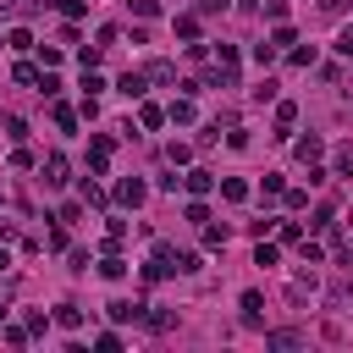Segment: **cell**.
I'll return each instance as SVG.
<instances>
[{"instance_id":"cell-30","label":"cell","mask_w":353,"mask_h":353,"mask_svg":"<svg viewBox=\"0 0 353 353\" xmlns=\"http://www.w3.org/2000/svg\"><path fill=\"white\" fill-rule=\"evenodd\" d=\"M226 237H232L226 226H210V221H204V248H226Z\"/></svg>"},{"instance_id":"cell-46","label":"cell","mask_w":353,"mask_h":353,"mask_svg":"<svg viewBox=\"0 0 353 353\" xmlns=\"http://www.w3.org/2000/svg\"><path fill=\"white\" fill-rule=\"evenodd\" d=\"M336 55H347V61H353V28H342V33H336Z\"/></svg>"},{"instance_id":"cell-34","label":"cell","mask_w":353,"mask_h":353,"mask_svg":"<svg viewBox=\"0 0 353 353\" xmlns=\"http://www.w3.org/2000/svg\"><path fill=\"white\" fill-rule=\"evenodd\" d=\"M94 347H99V353H121V336H116V331H99Z\"/></svg>"},{"instance_id":"cell-20","label":"cell","mask_w":353,"mask_h":353,"mask_svg":"<svg viewBox=\"0 0 353 353\" xmlns=\"http://www.w3.org/2000/svg\"><path fill=\"white\" fill-rule=\"evenodd\" d=\"M276 237H281L287 248H298V243H303V226H298V221H276Z\"/></svg>"},{"instance_id":"cell-1","label":"cell","mask_w":353,"mask_h":353,"mask_svg":"<svg viewBox=\"0 0 353 353\" xmlns=\"http://www.w3.org/2000/svg\"><path fill=\"white\" fill-rule=\"evenodd\" d=\"M199 270V254L193 248H171V243H154L149 265H143V281H165V276H193Z\"/></svg>"},{"instance_id":"cell-35","label":"cell","mask_w":353,"mask_h":353,"mask_svg":"<svg viewBox=\"0 0 353 353\" xmlns=\"http://www.w3.org/2000/svg\"><path fill=\"white\" fill-rule=\"evenodd\" d=\"M336 176H353V143L336 149Z\"/></svg>"},{"instance_id":"cell-7","label":"cell","mask_w":353,"mask_h":353,"mask_svg":"<svg viewBox=\"0 0 353 353\" xmlns=\"http://www.w3.org/2000/svg\"><path fill=\"white\" fill-rule=\"evenodd\" d=\"M292 154H298L303 165H320V154H325V143H320V138L309 132V138H298V143H292Z\"/></svg>"},{"instance_id":"cell-40","label":"cell","mask_w":353,"mask_h":353,"mask_svg":"<svg viewBox=\"0 0 353 353\" xmlns=\"http://www.w3.org/2000/svg\"><path fill=\"white\" fill-rule=\"evenodd\" d=\"M281 199H287V210H303V204H309V193H303V188H281Z\"/></svg>"},{"instance_id":"cell-45","label":"cell","mask_w":353,"mask_h":353,"mask_svg":"<svg viewBox=\"0 0 353 353\" xmlns=\"http://www.w3.org/2000/svg\"><path fill=\"white\" fill-rule=\"evenodd\" d=\"M226 6H232V0H199V17H221Z\"/></svg>"},{"instance_id":"cell-44","label":"cell","mask_w":353,"mask_h":353,"mask_svg":"<svg viewBox=\"0 0 353 353\" xmlns=\"http://www.w3.org/2000/svg\"><path fill=\"white\" fill-rule=\"evenodd\" d=\"M132 11H138V17L149 22V17H160V0H132Z\"/></svg>"},{"instance_id":"cell-26","label":"cell","mask_w":353,"mask_h":353,"mask_svg":"<svg viewBox=\"0 0 353 353\" xmlns=\"http://www.w3.org/2000/svg\"><path fill=\"white\" fill-rule=\"evenodd\" d=\"M270 44H276V50H292V44H298V33H292L287 22H276V33H270Z\"/></svg>"},{"instance_id":"cell-4","label":"cell","mask_w":353,"mask_h":353,"mask_svg":"<svg viewBox=\"0 0 353 353\" xmlns=\"http://www.w3.org/2000/svg\"><path fill=\"white\" fill-rule=\"evenodd\" d=\"M143 199H149V188H143L138 176H121V182H116V204H121V210H138Z\"/></svg>"},{"instance_id":"cell-10","label":"cell","mask_w":353,"mask_h":353,"mask_svg":"<svg viewBox=\"0 0 353 353\" xmlns=\"http://www.w3.org/2000/svg\"><path fill=\"white\" fill-rule=\"evenodd\" d=\"M99 276H105V281H121V276H127V259H121V248H116V254H99Z\"/></svg>"},{"instance_id":"cell-43","label":"cell","mask_w":353,"mask_h":353,"mask_svg":"<svg viewBox=\"0 0 353 353\" xmlns=\"http://www.w3.org/2000/svg\"><path fill=\"white\" fill-rule=\"evenodd\" d=\"M188 221H193V226H204V221H210V210H204V199H193V204H188Z\"/></svg>"},{"instance_id":"cell-41","label":"cell","mask_w":353,"mask_h":353,"mask_svg":"<svg viewBox=\"0 0 353 353\" xmlns=\"http://www.w3.org/2000/svg\"><path fill=\"white\" fill-rule=\"evenodd\" d=\"M265 17L270 22H287V0H265Z\"/></svg>"},{"instance_id":"cell-42","label":"cell","mask_w":353,"mask_h":353,"mask_svg":"<svg viewBox=\"0 0 353 353\" xmlns=\"http://www.w3.org/2000/svg\"><path fill=\"white\" fill-rule=\"evenodd\" d=\"M99 88H105V77H99V72L88 66V72H83V94H99Z\"/></svg>"},{"instance_id":"cell-16","label":"cell","mask_w":353,"mask_h":353,"mask_svg":"<svg viewBox=\"0 0 353 353\" xmlns=\"http://www.w3.org/2000/svg\"><path fill=\"white\" fill-rule=\"evenodd\" d=\"M292 127H298V105L281 99V105H276V132H292Z\"/></svg>"},{"instance_id":"cell-6","label":"cell","mask_w":353,"mask_h":353,"mask_svg":"<svg viewBox=\"0 0 353 353\" xmlns=\"http://www.w3.org/2000/svg\"><path fill=\"white\" fill-rule=\"evenodd\" d=\"M165 116H171L176 127H193V121H199V110H193V94H182V99H171V110H165Z\"/></svg>"},{"instance_id":"cell-24","label":"cell","mask_w":353,"mask_h":353,"mask_svg":"<svg viewBox=\"0 0 353 353\" xmlns=\"http://www.w3.org/2000/svg\"><path fill=\"white\" fill-rule=\"evenodd\" d=\"M276 259H281V248H276V243H265V237H259V248H254V265H265V270H270V265H276Z\"/></svg>"},{"instance_id":"cell-15","label":"cell","mask_w":353,"mask_h":353,"mask_svg":"<svg viewBox=\"0 0 353 353\" xmlns=\"http://www.w3.org/2000/svg\"><path fill=\"white\" fill-rule=\"evenodd\" d=\"M116 88H121L127 99H143V88H149V77H143V72H127V77H121Z\"/></svg>"},{"instance_id":"cell-32","label":"cell","mask_w":353,"mask_h":353,"mask_svg":"<svg viewBox=\"0 0 353 353\" xmlns=\"http://www.w3.org/2000/svg\"><path fill=\"white\" fill-rule=\"evenodd\" d=\"M176 39L193 44V39H199V17H176Z\"/></svg>"},{"instance_id":"cell-22","label":"cell","mask_w":353,"mask_h":353,"mask_svg":"<svg viewBox=\"0 0 353 353\" xmlns=\"http://www.w3.org/2000/svg\"><path fill=\"white\" fill-rule=\"evenodd\" d=\"M11 77H17L22 88H33V83H39V66H33V61H17V66H11Z\"/></svg>"},{"instance_id":"cell-9","label":"cell","mask_w":353,"mask_h":353,"mask_svg":"<svg viewBox=\"0 0 353 353\" xmlns=\"http://www.w3.org/2000/svg\"><path fill=\"white\" fill-rule=\"evenodd\" d=\"M182 188H188L193 199H204V193L215 188V171H188V176H182Z\"/></svg>"},{"instance_id":"cell-23","label":"cell","mask_w":353,"mask_h":353,"mask_svg":"<svg viewBox=\"0 0 353 353\" xmlns=\"http://www.w3.org/2000/svg\"><path fill=\"white\" fill-rule=\"evenodd\" d=\"M160 121H165V110H160V105H149V99H143V105H138V127H160Z\"/></svg>"},{"instance_id":"cell-13","label":"cell","mask_w":353,"mask_h":353,"mask_svg":"<svg viewBox=\"0 0 353 353\" xmlns=\"http://www.w3.org/2000/svg\"><path fill=\"white\" fill-rule=\"evenodd\" d=\"M221 199H226V204H248V182H243V176H226V182H221Z\"/></svg>"},{"instance_id":"cell-39","label":"cell","mask_w":353,"mask_h":353,"mask_svg":"<svg viewBox=\"0 0 353 353\" xmlns=\"http://www.w3.org/2000/svg\"><path fill=\"white\" fill-rule=\"evenodd\" d=\"M11 165H17V171H28V165H33V149H28V143H17V149H11Z\"/></svg>"},{"instance_id":"cell-48","label":"cell","mask_w":353,"mask_h":353,"mask_svg":"<svg viewBox=\"0 0 353 353\" xmlns=\"http://www.w3.org/2000/svg\"><path fill=\"white\" fill-rule=\"evenodd\" d=\"M347 226H353V215H347Z\"/></svg>"},{"instance_id":"cell-25","label":"cell","mask_w":353,"mask_h":353,"mask_svg":"<svg viewBox=\"0 0 353 353\" xmlns=\"http://www.w3.org/2000/svg\"><path fill=\"white\" fill-rule=\"evenodd\" d=\"M22 325H28V336H44V331H50V314H44V309H28Z\"/></svg>"},{"instance_id":"cell-29","label":"cell","mask_w":353,"mask_h":353,"mask_svg":"<svg viewBox=\"0 0 353 353\" xmlns=\"http://www.w3.org/2000/svg\"><path fill=\"white\" fill-rule=\"evenodd\" d=\"M165 160H171V165H188V160H193V149L176 138V143H165Z\"/></svg>"},{"instance_id":"cell-36","label":"cell","mask_w":353,"mask_h":353,"mask_svg":"<svg viewBox=\"0 0 353 353\" xmlns=\"http://www.w3.org/2000/svg\"><path fill=\"white\" fill-rule=\"evenodd\" d=\"M50 6H55L66 22H77V17H83V0H50Z\"/></svg>"},{"instance_id":"cell-14","label":"cell","mask_w":353,"mask_h":353,"mask_svg":"<svg viewBox=\"0 0 353 353\" xmlns=\"http://www.w3.org/2000/svg\"><path fill=\"white\" fill-rule=\"evenodd\" d=\"M50 320H55V325H66V331H77V325H83V309H77V303H55V314H50Z\"/></svg>"},{"instance_id":"cell-12","label":"cell","mask_w":353,"mask_h":353,"mask_svg":"<svg viewBox=\"0 0 353 353\" xmlns=\"http://www.w3.org/2000/svg\"><path fill=\"white\" fill-rule=\"evenodd\" d=\"M265 347L287 353V347H303V331H265Z\"/></svg>"},{"instance_id":"cell-17","label":"cell","mask_w":353,"mask_h":353,"mask_svg":"<svg viewBox=\"0 0 353 353\" xmlns=\"http://www.w3.org/2000/svg\"><path fill=\"white\" fill-rule=\"evenodd\" d=\"M287 61H292V66H314V61H320V50H314V44H292V50H287Z\"/></svg>"},{"instance_id":"cell-19","label":"cell","mask_w":353,"mask_h":353,"mask_svg":"<svg viewBox=\"0 0 353 353\" xmlns=\"http://www.w3.org/2000/svg\"><path fill=\"white\" fill-rule=\"evenodd\" d=\"M50 116H55V127H61V132H72V127H77V110H72V105H61V99L50 105Z\"/></svg>"},{"instance_id":"cell-8","label":"cell","mask_w":353,"mask_h":353,"mask_svg":"<svg viewBox=\"0 0 353 353\" xmlns=\"http://www.w3.org/2000/svg\"><path fill=\"white\" fill-rule=\"evenodd\" d=\"M243 325H265V298H259L254 287L243 292Z\"/></svg>"},{"instance_id":"cell-3","label":"cell","mask_w":353,"mask_h":353,"mask_svg":"<svg viewBox=\"0 0 353 353\" xmlns=\"http://www.w3.org/2000/svg\"><path fill=\"white\" fill-rule=\"evenodd\" d=\"M72 165H66V154H44V165H39V176H44V188H66L72 176H66Z\"/></svg>"},{"instance_id":"cell-47","label":"cell","mask_w":353,"mask_h":353,"mask_svg":"<svg viewBox=\"0 0 353 353\" xmlns=\"http://www.w3.org/2000/svg\"><path fill=\"white\" fill-rule=\"evenodd\" d=\"M320 11H325V17H342V11H347V0H320Z\"/></svg>"},{"instance_id":"cell-18","label":"cell","mask_w":353,"mask_h":353,"mask_svg":"<svg viewBox=\"0 0 353 353\" xmlns=\"http://www.w3.org/2000/svg\"><path fill=\"white\" fill-rule=\"evenodd\" d=\"M143 77H149V83H171V77H176V66H171V61H149V66H143Z\"/></svg>"},{"instance_id":"cell-11","label":"cell","mask_w":353,"mask_h":353,"mask_svg":"<svg viewBox=\"0 0 353 353\" xmlns=\"http://www.w3.org/2000/svg\"><path fill=\"white\" fill-rule=\"evenodd\" d=\"M138 325H149V331H171V325H176V314H171V309H149V303H143V320H138Z\"/></svg>"},{"instance_id":"cell-21","label":"cell","mask_w":353,"mask_h":353,"mask_svg":"<svg viewBox=\"0 0 353 353\" xmlns=\"http://www.w3.org/2000/svg\"><path fill=\"white\" fill-rule=\"evenodd\" d=\"M6 50H17V55L33 50V33H28V28H11V33H6Z\"/></svg>"},{"instance_id":"cell-37","label":"cell","mask_w":353,"mask_h":353,"mask_svg":"<svg viewBox=\"0 0 353 353\" xmlns=\"http://www.w3.org/2000/svg\"><path fill=\"white\" fill-rule=\"evenodd\" d=\"M39 61H44V72H55V66H61V50H55V44H39Z\"/></svg>"},{"instance_id":"cell-28","label":"cell","mask_w":353,"mask_h":353,"mask_svg":"<svg viewBox=\"0 0 353 353\" xmlns=\"http://www.w3.org/2000/svg\"><path fill=\"white\" fill-rule=\"evenodd\" d=\"M33 88H39L44 99H55V94H61V77H55V72H39V83H33Z\"/></svg>"},{"instance_id":"cell-27","label":"cell","mask_w":353,"mask_h":353,"mask_svg":"<svg viewBox=\"0 0 353 353\" xmlns=\"http://www.w3.org/2000/svg\"><path fill=\"white\" fill-rule=\"evenodd\" d=\"M276 55H281V50H276V44H270V39H265V44H254V61H259V66H265V72H270V66H276Z\"/></svg>"},{"instance_id":"cell-2","label":"cell","mask_w":353,"mask_h":353,"mask_svg":"<svg viewBox=\"0 0 353 353\" xmlns=\"http://www.w3.org/2000/svg\"><path fill=\"white\" fill-rule=\"evenodd\" d=\"M110 154H116V143H110L105 132H99V138H88V171H94V176H105V171H110Z\"/></svg>"},{"instance_id":"cell-33","label":"cell","mask_w":353,"mask_h":353,"mask_svg":"<svg viewBox=\"0 0 353 353\" xmlns=\"http://www.w3.org/2000/svg\"><path fill=\"white\" fill-rule=\"evenodd\" d=\"M6 138L22 143V138H28V121H22V116H6Z\"/></svg>"},{"instance_id":"cell-5","label":"cell","mask_w":353,"mask_h":353,"mask_svg":"<svg viewBox=\"0 0 353 353\" xmlns=\"http://www.w3.org/2000/svg\"><path fill=\"white\" fill-rule=\"evenodd\" d=\"M105 314H110L116 325H138V320H143V303H132V298H116V303H105Z\"/></svg>"},{"instance_id":"cell-38","label":"cell","mask_w":353,"mask_h":353,"mask_svg":"<svg viewBox=\"0 0 353 353\" xmlns=\"http://www.w3.org/2000/svg\"><path fill=\"white\" fill-rule=\"evenodd\" d=\"M77 66H83V72L99 66V44H83V50H77Z\"/></svg>"},{"instance_id":"cell-31","label":"cell","mask_w":353,"mask_h":353,"mask_svg":"<svg viewBox=\"0 0 353 353\" xmlns=\"http://www.w3.org/2000/svg\"><path fill=\"white\" fill-rule=\"evenodd\" d=\"M0 336H6V347H28V325H0Z\"/></svg>"}]
</instances>
